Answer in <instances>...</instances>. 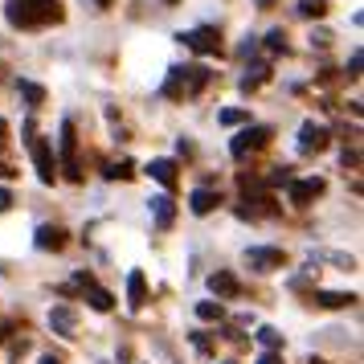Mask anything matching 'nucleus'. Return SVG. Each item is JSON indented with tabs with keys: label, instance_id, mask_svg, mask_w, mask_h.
<instances>
[{
	"label": "nucleus",
	"instance_id": "obj_1",
	"mask_svg": "<svg viewBox=\"0 0 364 364\" xmlns=\"http://www.w3.org/2000/svg\"><path fill=\"white\" fill-rule=\"evenodd\" d=\"M4 17L13 29H41V25L62 21V4L58 0H4Z\"/></svg>",
	"mask_w": 364,
	"mask_h": 364
},
{
	"label": "nucleus",
	"instance_id": "obj_2",
	"mask_svg": "<svg viewBox=\"0 0 364 364\" xmlns=\"http://www.w3.org/2000/svg\"><path fill=\"white\" fill-rule=\"evenodd\" d=\"M205 82H209V70L205 66H176L172 74H168L164 95L168 99H184V95H197Z\"/></svg>",
	"mask_w": 364,
	"mask_h": 364
},
{
	"label": "nucleus",
	"instance_id": "obj_3",
	"mask_svg": "<svg viewBox=\"0 0 364 364\" xmlns=\"http://www.w3.org/2000/svg\"><path fill=\"white\" fill-rule=\"evenodd\" d=\"M25 132H29V151H33L37 176H41V184H53V181H58V168H53V148H50V139H41L33 123H29Z\"/></svg>",
	"mask_w": 364,
	"mask_h": 364
},
{
	"label": "nucleus",
	"instance_id": "obj_4",
	"mask_svg": "<svg viewBox=\"0 0 364 364\" xmlns=\"http://www.w3.org/2000/svg\"><path fill=\"white\" fill-rule=\"evenodd\" d=\"M270 127H258V123H254V127H242V132L233 135V144H230V151L233 156H237V160H246L250 151H262L266 144H270Z\"/></svg>",
	"mask_w": 364,
	"mask_h": 364
},
{
	"label": "nucleus",
	"instance_id": "obj_5",
	"mask_svg": "<svg viewBox=\"0 0 364 364\" xmlns=\"http://www.w3.org/2000/svg\"><path fill=\"white\" fill-rule=\"evenodd\" d=\"M181 41H184V46H188L193 53H217V50H221V33H217L213 25L188 29V33H181Z\"/></svg>",
	"mask_w": 364,
	"mask_h": 364
},
{
	"label": "nucleus",
	"instance_id": "obj_6",
	"mask_svg": "<svg viewBox=\"0 0 364 364\" xmlns=\"http://www.w3.org/2000/svg\"><path fill=\"white\" fill-rule=\"evenodd\" d=\"M62 168H66L70 181H82V172H78V135H74V123H62Z\"/></svg>",
	"mask_w": 364,
	"mask_h": 364
},
{
	"label": "nucleus",
	"instance_id": "obj_7",
	"mask_svg": "<svg viewBox=\"0 0 364 364\" xmlns=\"http://www.w3.org/2000/svg\"><path fill=\"white\" fill-rule=\"evenodd\" d=\"M246 266H250V270H258V274L282 270V250H274V246H254V250H246Z\"/></svg>",
	"mask_w": 364,
	"mask_h": 364
},
{
	"label": "nucleus",
	"instance_id": "obj_8",
	"mask_svg": "<svg viewBox=\"0 0 364 364\" xmlns=\"http://www.w3.org/2000/svg\"><path fill=\"white\" fill-rule=\"evenodd\" d=\"M323 148H328V127L315 123V119H307V123L299 127V151L311 156V151H323Z\"/></svg>",
	"mask_w": 364,
	"mask_h": 364
},
{
	"label": "nucleus",
	"instance_id": "obj_9",
	"mask_svg": "<svg viewBox=\"0 0 364 364\" xmlns=\"http://www.w3.org/2000/svg\"><path fill=\"white\" fill-rule=\"evenodd\" d=\"M74 287H82V291H86V303H90L95 311H111V307H115V295H111V291H102V287H95L90 274H78Z\"/></svg>",
	"mask_w": 364,
	"mask_h": 364
},
{
	"label": "nucleus",
	"instance_id": "obj_10",
	"mask_svg": "<svg viewBox=\"0 0 364 364\" xmlns=\"http://www.w3.org/2000/svg\"><path fill=\"white\" fill-rule=\"evenodd\" d=\"M50 328L58 331V336H74V331H78V311H74V307H66V303H53Z\"/></svg>",
	"mask_w": 364,
	"mask_h": 364
},
{
	"label": "nucleus",
	"instance_id": "obj_11",
	"mask_svg": "<svg viewBox=\"0 0 364 364\" xmlns=\"http://www.w3.org/2000/svg\"><path fill=\"white\" fill-rule=\"evenodd\" d=\"M323 188H328V184L319 181V176H311V181H291V205H311Z\"/></svg>",
	"mask_w": 364,
	"mask_h": 364
},
{
	"label": "nucleus",
	"instance_id": "obj_12",
	"mask_svg": "<svg viewBox=\"0 0 364 364\" xmlns=\"http://www.w3.org/2000/svg\"><path fill=\"white\" fill-rule=\"evenodd\" d=\"M144 303H148V279H144V270H132L127 274V307L139 311Z\"/></svg>",
	"mask_w": 364,
	"mask_h": 364
},
{
	"label": "nucleus",
	"instance_id": "obj_13",
	"mask_svg": "<svg viewBox=\"0 0 364 364\" xmlns=\"http://www.w3.org/2000/svg\"><path fill=\"white\" fill-rule=\"evenodd\" d=\"M311 303L315 307H323V311H340V307H352L356 295H344V291H315Z\"/></svg>",
	"mask_w": 364,
	"mask_h": 364
},
{
	"label": "nucleus",
	"instance_id": "obj_14",
	"mask_svg": "<svg viewBox=\"0 0 364 364\" xmlns=\"http://www.w3.org/2000/svg\"><path fill=\"white\" fill-rule=\"evenodd\" d=\"M148 172H151V181L164 184V188L176 184V160H164V156H160V160H151V164H148Z\"/></svg>",
	"mask_w": 364,
	"mask_h": 364
},
{
	"label": "nucleus",
	"instance_id": "obj_15",
	"mask_svg": "<svg viewBox=\"0 0 364 364\" xmlns=\"http://www.w3.org/2000/svg\"><path fill=\"white\" fill-rule=\"evenodd\" d=\"M217 205H221V197H217L213 188H197V193H193V197H188V209H193V213H197V217L213 213Z\"/></svg>",
	"mask_w": 364,
	"mask_h": 364
},
{
	"label": "nucleus",
	"instance_id": "obj_16",
	"mask_svg": "<svg viewBox=\"0 0 364 364\" xmlns=\"http://www.w3.org/2000/svg\"><path fill=\"white\" fill-rule=\"evenodd\" d=\"M148 205H151V217H156V225H160V230H168V225L176 221V209H172V197H151Z\"/></svg>",
	"mask_w": 364,
	"mask_h": 364
},
{
	"label": "nucleus",
	"instance_id": "obj_17",
	"mask_svg": "<svg viewBox=\"0 0 364 364\" xmlns=\"http://www.w3.org/2000/svg\"><path fill=\"white\" fill-rule=\"evenodd\" d=\"M209 287H213L217 299H233L237 291H242V287H237V279H233V274H225V270H217L213 279H209Z\"/></svg>",
	"mask_w": 364,
	"mask_h": 364
},
{
	"label": "nucleus",
	"instance_id": "obj_18",
	"mask_svg": "<svg viewBox=\"0 0 364 364\" xmlns=\"http://www.w3.org/2000/svg\"><path fill=\"white\" fill-rule=\"evenodd\" d=\"M62 246H66V233L58 225H41L37 230V250H62Z\"/></svg>",
	"mask_w": 364,
	"mask_h": 364
},
{
	"label": "nucleus",
	"instance_id": "obj_19",
	"mask_svg": "<svg viewBox=\"0 0 364 364\" xmlns=\"http://www.w3.org/2000/svg\"><path fill=\"white\" fill-rule=\"evenodd\" d=\"M102 176H107V181H132V176H135V164H132V160L107 164V168H102Z\"/></svg>",
	"mask_w": 364,
	"mask_h": 364
},
{
	"label": "nucleus",
	"instance_id": "obj_20",
	"mask_svg": "<svg viewBox=\"0 0 364 364\" xmlns=\"http://www.w3.org/2000/svg\"><path fill=\"white\" fill-rule=\"evenodd\" d=\"M217 119H221L225 127H242V123H250V111H242V107H225Z\"/></svg>",
	"mask_w": 364,
	"mask_h": 364
},
{
	"label": "nucleus",
	"instance_id": "obj_21",
	"mask_svg": "<svg viewBox=\"0 0 364 364\" xmlns=\"http://www.w3.org/2000/svg\"><path fill=\"white\" fill-rule=\"evenodd\" d=\"M328 0H299V17H323Z\"/></svg>",
	"mask_w": 364,
	"mask_h": 364
},
{
	"label": "nucleus",
	"instance_id": "obj_22",
	"mask_svg": "<svg viewBox=\"0 0 364 364\" xmlns=\"http://www.w3.org/2000/svg\"><path fill=\"white\" fill-rule=\"evenodd\" d=\"M266 74H270V70H266L262 62H258L254 70H246V78H242V90H254V86H262V82H266Z\"/></svg>",
	"mask_w": 364,
	"mask_h": 364
},
{
	"label": "nucleus",
	"instance_id": "obj_23",
	"mask_svg": "<svg viewBox=\"0 0 364 364\" xmlns=\"http://www.w3.org/2000/svg\"><path fill=\"white\" fill-rule=\"evenodd\" d=\"M197 315L213 323V319H221V315H225V307H221V303H213V299H205V303H197Z\"/></svg>",
	"mask_w": 364,
	"mask_h": 364
},
{
	"label": "nucleus",
	"instance_id": "obj_24",
	"mask_svg": "<svg viewBox=\"0 0 364 364\" xmlns=\"http://www.w3.org/2000/svg\"><path fill=\"white\" fill-rule=\"evenodd\" d=\"M258 344H262L266 352H274V348H282V336L274 328H258Z\"/></svg>",
	"mask_w": 364,
	"mask_h": 364
},
{
	"label": "nucleus",
	"instance_id": "obj_25",
	"mask_svg": "<svg viewBox=\"0 0 364 364\" xmlns=\"http://www.w3.org/2000/svg\"><path fill=\"white\" fill-rule=\"evenodd\" d=\"M21 95L33 102V107H41V102H46V90H41L37 82H21Z\"/></svg>",
	"mask_w": 364,
	"mask_h": 364
},
{
	"label": "nucleus",
	"instance_id": "obj_26",
	"mask_svg": "<svg viewBox=\"0 0 364 364\" xmlns=\"http://www.w3.org/2000/svg\"><path fill=\"white\" fill-rule=\"evenodd\" d=\"M266 50H270V53H282V50H287V33H282V29H274V33L266 37Z\"/></svg>",
	"mask_w": 364,
	"mask_h": 364
},
{
	"label": "nucleus",
	"instance_id": "obj_27",
	"mask_svg": "<svg viewBox=\"0 0 364 364\" xmlns=\"http://www.w3.org/2000/svg\"><path fill=\"white\" fill-rule=\"evenodd\" d=\"M295 181V176H291V168H274V172H270V181L266 184H291Z\"/></svg>",
	"mask_w": 364,
	"mask_h": 364
},
{
	"label": "nucleus",
	"instance_id": "obj_28",
	"mask_svg": "<svg viewBox=\"0 0 364 364\" xmlns=\"http://www.w3.org/2000/svg\"><path fill=\"white\" fill-rule=\"evenodd\" d=\"M360 66H364V53L356 50V53H352V62H348V70H352V78H360Z\"/></svg>",
	"mask_w": 364,
	"mask_h": 364
},
{
	"label": "nucleus",
	"instance_id": "obj_29",
	"mask_svg": "<svg viewBox=\"0 0 364 364\" xmlns=\"http://www.w3.org/2000/svg\"><path fill=\"white\" fill-rule=\"evenodd\" d=\"M193 344H197V352H205V356L213 352V344H209V336H200V331H197V336H193Z\"/></svg>",
	"mask_w": 364,
	"mask_h": 364
},
{
	"label": "nucleus",
	"instance_id": "obj_30",
	"mask_svg": "<svg viewBox=\"0 0 364 364\" xmlns=\"http://www.w3.org/2000/svg\"><path fill=\"white\" fill-rule=\"evenodd\" d=\"M9 205H13V193H9V188H4V184H0V213H4V209H9Z\"/></svg>",
	"mask_w": 364,
	"mask_h": 364
},
{
	"label": "nucleus",
	"instance_id": "obj_31",
	"mask_svg": "<svg viewBox=\"0 0 364 364\" xmlns=\"http://www.w3.org/2000/svg\"><path fill=\"white\" fill-rule=\"evenodd\" d=\"M258 364H282V360H279V352H262V356H258Z\"/></svg>",
	"mask_w": 364,
	"mask_h": 364
},
{
	"label": "nucleus",
	"instance_id": "obj_32",
	"mask_svg": "<svg viewBox=\"0 0 364 364\" xmlns=\"http://www.w3.org/2000/svg\"><path fill=\"white\" fill-rule=\"evenodd\" d=\"M0 176H13V168L4 164V160H0Z\"/></svg>",
	"mask_w": 364,
	"mask_h": 364
},
{
	"label": "nucleus",
	"instance_id": "obj_33",
	"mask_svg": "<svg viewBox=\"0 0 364 364\" xmlns=\"http://www.w3.org/2000/svg\"><path fill=\"white\" fill-rule=\"evenodd\" d=\"M41 364H62V360H58V356H41Z\"/></svg>",
	"mask_w": 364,
	"mask_h": 364
},
{
	"label": "nucleus",
	"instance_id": "obj_34",
	"mask_svg": "<svg viewBox=\"0 0 364 364\" xmlns=\"http://www.w3.org/2000/svg\"><path fill=\"white\" fill-rule=\"evenodd\" d=\"M4 132H9V123H4V119H0V144H4Z\"/></svg>",
	"mask_w": 364,
	"mask_h": 364
},
{
	"label": "nucleus",
	"instance_id": "obj_35",
	"mask_svg": "<svg viewBox=\"0 0 364 364\" xmlns=\"http://www.w3.org/2000/svg\"><path fill=\"white\" fill-rule=\"evenodd\" d=\"M258 4H274V0H258Z\"/></svg>",
	"mask_w": 364,
	"mask_h": 364
}]
</instances>
